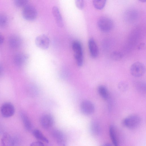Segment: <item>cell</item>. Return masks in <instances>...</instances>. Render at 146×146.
Wrapping results in <instances>:
<instances>
[{"label":"cell","mask_w":146,"mask_h":146,"mask_svg":"<svg viewBox=\"0 0 146 146\" xmlns=\"http://www.w3.org/2000/svg\"><path fill=\"white\" fill-rule=\"evenodd\" d=\"M141 121L140 116L136 115H132L125 118L123 121V124L128 129H134L139 127Z\"/></svg>","instance_id":"obj_1"},{"label":"cell","mask_w":146,"mask_h":146,"mask_svg":"<svg viewBox=\"0 0 146 146\" xmlns=\"http://www.w3.org/2000/svg\"><path fill=\"white\" fill-rule=\"evenodd\" d=\"M72 47L76 63L78 66H82L83 62L82 45L79 41H75L72 43Z\"/></svg>","instance_id":"obj_2"},{"label":"cell","mask_w":146,"mask_h":146,"mask_svg":"<svg viewBox=\"0 0 146 146\" xmlns=\"http://www.w3.org/2000/svg\"><path fill=\"white\" fill-rule=\"evenodd\" d=\"M99 29L102 31L107 32L111 30L113 27V23L110 18L105 17L100 18L97 22Z\"/></svg>","instance_id":"obj_3"},{"label":"cell","mask_w":146,"mask_h":146,"mask_svg":"<svg viewBox=\"0 0 146 146\" xmlns=\"http://www.w3.org/2000/svg\"><path fill=\"white\" fill-rule=\"evenodd\" d=\"M37 15V11L33 5L27 4L23 7L22 15L25 20L29 21H33L36 19Z\"/></svg>","instance_id":"obj_4"},{"label":"cell","mask_w":146,"mask_h":146,"mask_svg":"<svg viewBox=\"0 0 146 146\" xmlns=\"http://www.w3.org/2000/svg\"><path fill=\"white\" fill-rule=\"evenodd\" d=\"M145 68L142 63L137 62L134 63L131 66L130 72L131 74L135 77H139L142 76L145 73Z\"/></svg>","instance_id":"obj_5"},{"label":"cell","mask_w":146,"mask_h":146,"mask_svg":"<svg viewBox=\"0 0 146 146\" xmlns=\"http://www.w3.org/2000/svg\"><path fill=\"white\" fill-rule=\"evenodd\" d=\"M52 135L58 146H67L66 137L64 133L60 130L55 129L52 132Z\"/></svg>","instance_id":"obj_6"},{"label":"cell","mask_w":146,"mask_h":146,"mask_svg":"<svg viewBox=\"0 0 146 146\" xmlns=\"http://www.w3.org/2000/svg\"><path fill=\"white\" fill-rule=\"evenodd\" d=\"M35 43L36 46L39 48L43 50H46L49 48L50 40L49 38L46 35L42 34L36 37Z\"/></svg>","instance_id":"obj_7"},{"label":"cell","mask_w":146,"mask_h":146,"mask_svg":"<svg viewBox=\"0 0 146 146\" xmlns=\"http://www.w3.org/2000/svg\"><path fill=\"white\" fill-rule=\"evenodd\" d=\"M80 109L82 113L86 115L93 114L95 110V106L94 104L88 100H85L82 102Z\"/></svg>","instance_id":"obj_8"},{"label":"cell","mask_w":146,"mask_h":146,"mask_svg":"<svg viewBox=\"0 0 146 146\" xmlns=\"http://www.w3.org/2000/svg\"><path fill=\"white\" fill-rule=\"evenodd\" d=\"M1 111L3 116L5 117H8L13 115L15 110L12 104L9 102H6L1 106Z\"/></svg>","instance_id":"obj_9"},{"label":"cell","mask_w":146,"mask_h":146,"mask_svg":"<svg viewBox=\"0 0 146 146\" xmlns=\"http://www.w3.org/2000/svg\"><path fill=\"white\" fill-rule=\"evenodd\" d=\"M40 123L42 127L45 129H48L53 125L54 120L51 115L49 114H45L41 117Z\"/></svg>","instance_id":"obj_10"},{"label":"cell","mask_w":146,"mask_h":146,"mask_svg":"<svg viewBox=\"0 0 146 146\" xmlns=\"http://www.w3.org/2000/svg\"><path fill=\"white\" fill-rule=\"evenodd\" d=\"M88 46L91 56L96 58L99 54V49L94 40L92 38H90L88 41Z\"/></svg>","instance_id":"obj_11"},{"label":"cell","mask_w":146,"mask_h":146,"mask_svg":"<svg viewBox=\"0 0 146 146\" xmlns=\"http://www.w3.org/2000/svg\"><path fill=\"white\" fill-rule=\"evenodd\" d=\"M28 55L24 53H18L16 54L14 57V62L17 66L20 67L23 65L27 60Z\"/></svg>","instance_id":"obj_12"},{"label":"cell","mask_w":146,"mask_h":146,"mask_svg":"<svg viewBox=\"0 0 146 146\" xmlns=\"http://www.w3.org/2000/svg\"><path fill=\"white\" fill-rule=\"evenodd\" d=\"M52 12L57 25L60 27H63L64 25L63 20L58 7L54 6L52 9Z\"/></svg>","instance_id":"obj_13"},{"label":"cell","mask_w":146,"mask_h":146,"mask_svg":"<svg viewBox=\"0 0 146 146\" xmlns=\"http://www.w3.org/2000/svg\"><path fill=\"white\" fill-rule=\"evenodd\" d=\"M9 44L10 46L13 49L19 48L22 43V40L20 37L16 35H13L9 39Z\"/></svg>","instance_id":"obj_14"},{"label":"cell","mask_w":146,"mask_h":146,"mask_svg":"<svg viewBox=\"0 0 146 146\" xmlns=\"http://www.w3.org/2000/svg\"><path fill=\"white\" fill-rule=\"evenodd\" d=\"M109 133L111 139L114 146H119V141L115 126L111 125L109 129Z\"/></svg>","instance_id":"obj_15"},{"label":"cell","mask_w":146,"mask_h":146,"mask_svg":"<svg viewBox=\"0 0 146 146\" xmlns=\"http://www.w3.org/2000/svg\"><path fill=\"white\" fill-rule=\"evenodd\" d=\"M90 130L91 134L94 136H97L100 134L101 127L99 123L96 121H93L90 124Z\"/></svg>","instance_id":"obj_16"},{"label":"cell","mask_w":146,"mask_h":146,"mask_svg":"<svg viewBox=\"0 0 146 146\" xmlns=\"http://www.w3.org/2000/svg\"><path fill=\"white\" fill-rule=\"evenodd\" d=\"M13 146V141L11 136L8 133H4L1 139V146Z\"/></svg>","instance_id":"obj_17"},{"label":"cell","mask_w":146,"mask_h":146,"mask_svg":"<svg viewBox=\"0 0 146 146\" xmlns=\"http://www.w3.org/2000/svg\"><path fill=\"white\" fill-rule=\"evenodd\" d=\"M21 116L25 129L28 131H30L32 128V124L30 119L23 113H21Z\"/></svg>","instance_id":"obj_18"},{"label":"cell","mask_w":146,"mask_h":146,"mask_svg":"<svg viewBox=\"0 0 146 146\" xmlns=\"http://www.w3.org/2000/svg\"><path fill=\"white\" fill-rule=\"evenodd\" d=\"M34 136L37 139L41 140L46 143H48V140L39 130L35 129L32 132Z\"/></svg>","instance_id":"obj_19"},{"label":"cell","mask_w":146,"mask_h":146,"mask_svg":"<svg viewBox=\"0 0 146 146\" xmlns=\"http://www.w3.org/2000/svg\"><path fill=\"white\" fill-rule=\"evenodd\" d=\"M98 92L103 99L107 100L109 98V94L106 87L103 85L99 86L98 89Z\"/></svg>","instance_id":"obj_20"},{"label":"cell","mask_w":146,"mask_h":146,"mask_svg":"<svg viewBox=\"0 0 146 146\" xmlns=\"http://www.w3.org/2000/svg\"><path fill=\"white\" fill-rule=\"evenodd\" d=\"M135 87L137 90L139 92L144 93L146 92V84L143 81H139L135 83Z\"/></svg>","instance_id":"obj_21"},{"label":"cell","mask_w":146,"mask_h":146,"mask_svg":"<svg viewBox=\"0 0 146 146\" xmlns=\"http://www.w3.org/2000/svg\"><path fill=\"white\" fill-rule=\"evenodd\" d=\"M106 3L105 0H95L93 1L92 3L94 7L96 9L101 10L103 9Z\"/></svg>","instance_id":"obj_22"},{"label":"cell","mask_w":146,"mask_h":146,"mask_svg":"<svg viewBox=\"0 0 146 146\" xmlns=\"http://www.w3.org/2000/svg\"><path fill=\"white\" fill-rule=\"evenodd\" d=\"M8 20L7 16L5 14L0 13V27H5L7 24Z\"/></svg>","instance_id":"obj_23"},{"label":"cell","mask_w":146,"mask_h":146,"mask_svg":"<svg viewBox=\"0 0 146 146\" xmlns=\"http://www.w3.org/2000/svg\"><path fill=\"white\" fill-rule=\"evenodd\" d=\"M128 86L127 82L125 81H122L118 84V88L120 91L124 92L127 90Z\"/></svg>","instance_id":"obj_24"},{"label":"cell","mask_w":146,"mask_h":146,"mask_svg":"<svg viewBox=\"0 0 146 146\" xmlns=\"http://www.w3.org/2000/svg\"><path fill=\"white\" fill-rule=\"evenodd\" d=\"M28 1L27 0H15L14 1L15 5L17 7H24L28 4Z\"/></svg>","instance_id":"obj_25"},{"label":"cell","mask_w":146,"mask_h":146,"mask_svg":"<svg viewBox=\"0 0 146 146\" xmlns=\"http://www.w3.org/2000/svg\"><path fill=\"white\" fill-rule=\"evenodd\" d=\"M112 58L116 60L121 59L123 57V54L120 52L118 51L113 52L111 54Z\"/></svg>","instance_id":"obj_26"},{"label":"cell","mask_w":146,"mask_h":146,"mask_svg":"<svg viewBox=\"0 0 146 146\" xmlns=\"http://www.w3.org/2000/svg\"><path fill=\"white\" fill-rule=\"evenodd\" d=\"M75 5L79 9H83L84 5V1L83 0H76L75 1Z\"/></svg>","instance_id":"obj_27"},{"label":"cell","mask_w":146,"mask_h":146,"mask_svg":"<svg viewBox=\"0 0 146 146\" xmlns=\"http://www.w3.org/2000/svg\"><path fill=\"white\" fill-rule=\"evenodd\" d=\"M30 146H44L43 143L41 142L37 141L32 143Z\"/></svg>","instance_id":"obj_28"},{"label":"cell","mask_w":146,"mask_h":146,"mask_svg":"<svg viewBox=\"0 0 146 146\" xmlns=\"http://www.w3.org/2000/svg\"><path fill=\"white\" fill-rule=\"evenodd\" d=\"M4 38L3 35L0 33V46L3 43Z\"/></svg>","instance_id":"obj_29"},{"label":"cell","mask_w":146,"mask_h":146,"mask_svg":"<svg viewBox=\"0 0 146 146\" xmlns=\"http://www.w3.org/2000/svg\"><path fill=\"white\" fill-rule=\"evenodd\" d=\"M3 72V69L1 64L0 63V78L1 77Z\"/></svg>","instance_id":"obj_30"},{"label":"cell","mask_w":146,"mask_h":146,"mask_svg":"<svg viewBox=\"0 0 146 146\" xmlns=\"http://www.w3.org/2000/svg\"><path fill=\"white\" fill-rule=\"evenodd\" d=\"M102 146H113L111 144L108 143H105L103 144Z\"/></svg>","instance_id":"obj_31"},{"label":"cell","mask_w":146,"mask_h":146,"mask_svg":"<svg viewBox=\"0 0 146 146\" xmlns=\"http://www.w3.org/2000/svg\"><path fill=\"white\" fill-rule=\"evenodd\" d=\"M140 1H141L145 2L146 1V0H141Z\"/></svg>","instance_id":"obj_32"}]
</instances>
